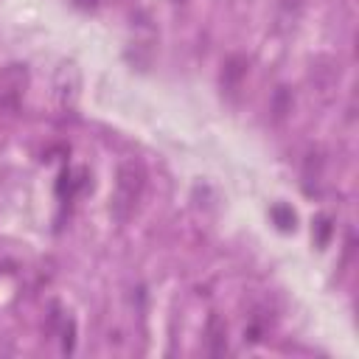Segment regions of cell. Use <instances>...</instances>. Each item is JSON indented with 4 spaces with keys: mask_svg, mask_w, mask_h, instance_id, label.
<instances>
[{
    "mask_svg": "<svg viewBox=\"0 0 359 359\" xmlns=\"http://www.w3.org/2000/svg\"><path fill=\"white\" fill-rule=\"evenodd\" d=\"M143 191H146V168L140 160L135 157H126L118 163V171H115V188H112V199H109V210H112V219L115 222H126L140 199H143Z\"/></svg>",
    "mask_w": 359,
    "mask_h": 359,
    "instance_id": "6da1fadb",
    "label": "cell"
},
{
    "mask_svg": "<svg viewBox=\"0 0 359 359\" xmlns=\"http://www.w3.org/2000/svg\"><path fill=\"white\" fill-rule=\"evenodd\" d=\"M247 70H250L247 56H241V53L227 56L224 65H222V90L230 93V95L238 93V90H241V81L247 79Z\"/></svg>",
    "mask_w": 359,
    "mask_h": 359,
    "instance_id": "7a4b0ae2",
    "label": "cell"
},
{
    "mask_svg": "<svg viewBox=\"0 0 359 359\" xmlns=\"http://www.w3.org/2000/svg\"><path fill=\"white\" fill-rule=\"evenodd\" d=\"M208 342H210V353L213 356H219V353L227 351V325L216 314L208 320Z\"/></svg>",
    "mask_w": 359,
    "mask_h": 359,
    "instance_id": "3957f363",
    "label": "cell"
},
{
    "mask_svg": "<svg viewBox=\"0 0 359 359\" xmlns=\"http://www.w3.org/2000/svg\"><path fill=\"white\" fill-rule=\"evenodd\" d=\"M320 174H323V154H320V151H309L306 168H303V180H306V182H311V180L317 182Z\"/></svg>",
    "mask_w": 359,
    "mask_h": 359,
    "instance_id": "277c9868",
    "label": "cell"
},
{
    "mask_svg": "<svg viewBox=\"0 0 359 359\" xmlns=\"http://www.w3.org/2000/svg\"><path fill=\"white\" fill-rule=\"evenodd\" d=\"M272 216L278 219V224H280V227H286V230H289V227H294V213H292V210H286V208H275V210H272Z\"/></svg>",
    "mask_w": 359,
    "mask_h": 359,
    "instance_id": "5b68a950",
    "label": "cell"
}]
</instances>
